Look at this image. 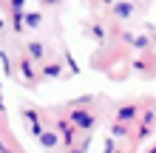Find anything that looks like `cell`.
<instances>
[{
  "label": "cell",
  "mask_w": 156,
  "mask_h": 153,
  "mask_svg": "<svg viewBox=\"0 0 156 153\" xmlns=\"http://www.w3.org/2000/svg\"><path fill=\"white\" fill-rule=\"evenodd\" d=\"M45 3H57V0H45Z\"/></svg>",
  "instance_id": "16"
},
{
  "label": "cell",
  "mask_w": 156,
  "mask_h": 153,
  "mask_svg": "<svg viewBox=\"0 0 156 153\" xmlns=\"http://www.w3.org/2000/svg\"><path fill=\"white\" fill-rule=\"evenodd\" d=\"M26 51H29V60H40L43 54H45V46H43V43H29Z\"/></svg>",
  "instance_id": "2"
},
{
  "label": "cell",
  "mask_w": 156,
  "mask_h": 153,
  "mask_svg": "<svg viewBox=\"0 0 156 153\" xmlns=\"http://www.w3.org/2000/svg\"><path fill=\"white\" fill-rule=\"evenodd\" d=\"M40 20H43V17H40L37 12H31V14H26V26H29V29H37V26H40Z\"/></svg>",
  "instance_id": "9"
},
{
  "label": "cell",
  "mask_w": 156,
  "mask_h": 153,
  "mask_svg": "<svg viewBox=\"0 0 156 153\" xmlns=\"http://www.w3.org/2000/svg\"><path fill=\"white\" fill-rule=\"evenodd\" d=\"M40 145L43 148H54L57 145V133H40Z\"/></svg>",
  "instance_id": "6"
},
{
  "label": "cell",
  "mask_w": 156,
  "mask_h": 153,
  "mask_svg": "<svg viewBox=\"0 0 156 153\" xmlns=\"http://www.w3.org/2000/svg\"><path fill=\"white\" fill-rule=\"evenodd\" d=\"M3 29H6V23H3V17H0V31H3Z\"/></svg>",
  "instance_id": "15"
},
{
  "label": "cell",
  "mask_w": 156,
  "mask_h": 153,
  "mask_svg": "<svg viewBox=\"0 0 156 153\" xmlns=\"http://www.w3.org/2000/svg\"><path fill=\"white\" fill-rule=\"evenodd\" d=\"M0 111H6V102H3V96H0Z\"/></svg>",
  "instance_id": "14"
},
{
  "label": "cell",
  "mask_w": 156,
  "mask_h": 153,
  "mask_svg": "<svg viewBox=\"0 0 156 153\" xmlns=\"http://www.w3.org/2000/svg\"><path fill=\"white\" fill-rule=\"evenodd\" d=\"M116 116H119V122H131L133 116H136V108L133 105H125V108H119V111H116Z\"/></svg>",
  "instance_id": "3"
},
{
  "label": "cell",
  "mask_w": 156,
  "mask_h": 153,
  "mask_svg": "<svg viewBox=\"0 0 156 153\" xmlns=\"http://www.w3.org/2000/svg\"><path fill=\"white\" fill-rule=\"evenodd\" d=\"M60 128H62V142H66V145H74V133H71L68 122H60Z\"/></svg>",
  "instance_id": "7"
},
{
  "label": "cell",
  "mask_w": 156,
  "mask_h": 153,
  "mask_svg": "<svg viewBox=\"0 0 156 153\" xmlns=\"http://www.w3.org/2000/svg\"><path fill=\"white\" fill-rule=\"evenodd\" d=\"M114 14L116 17H128V14H131V3H116L114 6Z\"/></svg>",
  "instance_id": "8"
},
{
  "label": "cell",
  "mask_w": 156,
  "mask_h": 153,
  "mask_svg": "<svg viewBox=\"0 0 156 153\" xmlns=\"http://www.w3.org/2000/svg\"><path fill=\"white\" fill-rule=\"evenodd\" d=\"M71 122H74L77 128H82V130H91L97 119H94V113L82 111V108H74V111H71Z\"/></svg>",
  "instance_id": "1"
},
{
  "label": "cell",
  "mask_w": 156,
  "mask_h": 153,
  "mask_svg": "<svg viewBox=\"0 0 156 153\" xmlns=\"http://www.w3.org/2000/svg\"><path fill=\"white\" fill-rule=\"evenodd\" d=\"M0 153H12V150L6 148V142H3V139H0Z\"/></svg>",
  "instance_id": "13"
},
{
  "label": "cell",
  "mask_w": 156,
  "mask_h": 153,
  "mask_svg": "<svg viewBox=\"0 0 156 153\" xmlns=\"http://www.w3.org/2000/svg\"><path fill=\"white\" fill-rule=\"evenodd\" d=\"M114 136H119V139L125 136V128H122V125H114Z\"/></svg>",
  "instance_id": "12"
},
{
  "label": "cell",
  "mask_w": 156,
  "mask_h": 153,
  "mask_svg": "<svg viewBox=\"0 0 156 153\" xmlns=\"http://www.w3.org/2000/svg\"><path fill=\"white\" fill-rule=\"evenodd\" d=\"M26 122H29L31 125V133H34V136H40V119H37V113H34V111H26Z\"/></svg>",
  "instance_id": "4"
},
{
  "label": "cell",
  "mask_w": 156,
  "mask_h": 153,
  "mask_svg": "<svg viewBox=\"0 0 156 153\" xmlns=\"http://www.w3.org/2000/svg\"><path fill=\"white\" fill-rule=\"evenodd\" d=\"M43 77H60V65H45L43 68Z\"/></svg>",
  "instance_id": "10"
},
{
  "label": "cell",
  "mask_w": 156,
  "mask_h": 153,
  "mask_svg": "<svg viewBox=\"0 0 156 153\" xmlns=\"http://www.w3.org/2000/svg\"><path fill=\"white\" fill-rule=\"evenodd\" d=\"M12 9H14V12H23V9H26V0H12Z\"/></svg>",
  "instance_id": "11"
},
{
  "label": "cell",
  "mask_w": 156,
  "mask_h": 153,
  "mask_svg": "<svg viewBox=\"0 0 156 153\" xmlns=\"http://www.w3.org/2000/svg\"><path fill=\"white\" fill-rule=\"evenodd\" d=\"M20 74H23L26 79H34V65H31V60H29V57L20 62Z\"/></svg>",
  "instance_id": "5"
},
{
  "label": "cell",
  "mask_w": 156,
  "mask_h": 153,
  "mask_svg": "<svg viewBox=\"0 0 156 153\" xmlns=\"http://www.w3.org/2000/svg\"><path fill=\"white\" fill-rule=\"evenodd\" d=\"M153 153H156V150H153Z\"/></svg>",
  "instance_id": "17"
}]
</instances>
